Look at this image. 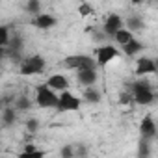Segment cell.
<instances>
[{
  "label": "cell",
  "instance_id": "cell-27",
  "mask_svg": "<svg viewBox=\"0 0 158 158\" xmlns=\"http://www.w3.org/2000/svg\"><path fill=\"white\" fill-rule=\"evenodd\" d=\"M37 127H39L37 119H28V121H26V128L30 130V134H34V132L37 130Z\"/></svg>",
  "mask_w": 158,
  "mask_h": 158
},
{
  "label": "cell",
  "instance_id": "cell-23",
  "mask_svg": "<svg viewBox=\"0 0 158 158\" xmlns=\"http://www.w3.org/2000/svg\"><path fill=\"white\" fill-rule=\"evenodd\" d=\"M26 11L37 17V15H41V4L37 2V0H30V2L26 4Z\"/></svg>",
  "mask_w": 158,
  "mask_h": 158
},
{
  "label": "cell",
  "instance_id": "cell-26",
  "mask_svg": "<svg viewBox=\"0 0 158 158\" xmlns=\"http://www.w3.org/2000/svg\"><path fill=\"white\" fill-rule=\"evenodd\" d=\"M78 13H80V15H91L93 13V6L91 4H88V2H82L80 6H78Z\"/></svg>",
  "mask_w": 158,
  "mask_h": 158
},
{
  "label": "cell",
  "instance_id": "cell-6",
  "mask_svg": "<svg viewBox=\"0 0 158 158\" xmlns=\"http://www.w3.org/2000/svg\"><path fill=\"white\" fill-rule=\"evenodd\" d=\"M119 30H123V19H121L119 15H115V13H110V15L106 17V21H104L102 32H104L106 35H110V37H115V34H117Z\"/></svg>",
  "mask_w": 158,
  "mask_h": 158
},
{
  "label": "cell",
  "instance_id": "cell-16",
  "mask_svg": "<svg viewBox=\"0 0 158 158\" xmlns=\"http://www.w3.org/2000/svg\"><path fill=\"white\" fill-rule=\"evenodd\" d=\"M13 123H15V108L4 106V112H2V125H4V127H11Z\"/></svg>",
  "mask_w": 158,
  "mask_h": 158
},
{
  "label": "cell",
  "instance_id": "cell-10",
  "mask_svg": "<svg viewBox=\"0 0 158 158\" xmlns=\"http://www.w3.org/2000/svg\"><path fill=\"white\" fill-rule=\"evenodd\" d=\"M32 24H34L35 28H39V30H48V28H52V26L56 24V19H54L52 15H48V13H41V15H37V17L32 21Z\"/></svg>",
  "mask_w": 158,
  "mask_h": 158
},
{
  "label": "cell",
  "instance_id": "cell-15",
  "mask_svg": "<svg viewBox=\"0 0 158 158\" xmlns=\"http://www.w3.org/2000/svg\"><path fill=\"white\" fill-rule=\"evenodd\" d=\"M141 48H143V45H141L138 39H132L128 45H125V47H123V52H125L127 56H130V58H132V56H136Z\"/></svg>",
  "mask_w": 158,
  "mask_h": 158
},
{
  "label": "cell",
  "instance_id": "cell-3",
  "mask_svg": "<svg viewBox=\"0 0 158 158\" xmlns=\"http://www.w3.org/2000/svg\"><path fill=\"white\" fill-rule=\"evenodd\" d=\"M45 71V58H41L39 54L28 56L23 63H21V74L30 76V74H39Z\"/></svg>",
  "mask_w": 158,
  "mask_h": 158
},
{
  "label": "cell",
  "instance_id": "cell-9",
  "mask_svg": "<svg viewBox=\"0 0 158 158\" xmlns=\"http://www.w3.org/2000/svg\"><path fill=\"white\" fill-rule=\"evenodd\" d=\"M47 86H48L50 89H60V91L63 93V91H67L69 82H67V78H65L63 74H52L48 80H47Z\"/></svg>",
  "mask_w": 158,
  "mask_h": 158
},
{
  "label": "cell",
  "instance_id": "cell-8",
  "mask_svg": "<svg viewBox=\"0 0 158 158\" xmlns=\"http://www.w3.org/2000/svg\"><path fill=\"white\" fill-rule=\"evenodd\" d=\"M134 73H136V74H139V76L156 73L154 60H151V58H139V60H138V65H136V71H134Z\"/></svg>",
  "mask_w": 158,
  "mask_h": 158
},
{
  "label": "cell",
  "instance_id": "cell-11",
  "mask_svg": "<svg viewBox=\"0 0 158 158\" xmlns=\"http://www.w3.org/2000/svg\"><path fill=\"white\" fill-rule=\"evenodd\" d=\"M86 60H88V56H84V54H74V56H67V58L63 60V63H65V67H69V69L80 71V69L84 67Z\"/></svg>",
  "mask_w": 158,
  "mask_h": 158
},
{
  "label": "cell",
  "instance_id": "cell-7",
  "mask_svg": "<svg viewBox=\"0 0 158 158\" xmlns=\"http://www.w3.org/2000/svg\"><path fill=\"white\" fill-rule=\"evenodd\" d=\"M139 134H141V138H145V139H151V138L156 136V123H154V119H152L151 115H145V117L141 119Z\"/></svg>",
  "mask_w": 158,
  "mask_h": 158
},
{
  "label": "cell",
  "instance_id": "cell-24",
  "mask_svg": "<svg viewBox=\"0 0 158 158\" xmlns=\"http://www.w3.org/2000/svg\"><path fill=\"white\" fill-rule=\"evenodd\" d=\"M19 158H45V151H41V149H37L34 152L23 151V152H19Z\"/></svg>",
  "mask_w": 158,
  "mask_h": 158
},
{
  "label": "cell",
  "instance_id": "cell-22",
  "mask_svg": "<svg viewBox=\"0 0 158 158\" xmlns=\"http://www.w3.org/2000/svg\"><path fill=\"white\" fill-rule=\"evenodd\" d=\"M15 110H21V112H24V110H30V99L28 97H19V99H15Z\"/></svg>",
  "mask_w": 158,
  "mask_h": 158
},
{
  "label": "cell",
  "instance_id": "cell-14",
  "mask_svg": "<svg viewBox=\"0 0 158 158\" xmlns=\"http://www.w3.org/2000/svg\"><path fill=\"white\" fill-rule=\"evenodd\" d=\"M115 43L117 45H121V47H125V45H128L132 39H134V35H132V32L130 30H127V28H123V30H119L117 34H115Z\"/></svg>",
  "mask_w": 158,
  "mask_h": 158
},
{
  "label": "cell",
  "instance_id": "cell-13",
  "mask_svg": "<svg viewBox=\"0 0 158 158\" xmlns=\"http://www.w3.org/2000/svg\"><path fill=\"white\" fill-rule=\"evenodd\" d=\"M145 28V23H143V19L139 17V15H132V17H128L127 19V30H134V32H139V30H143Z\"/></svg>",
  "mask_w": 158,
  "mask_h": 158
},
{
  "label": "cell",
  "instance_id": "cell-21",
  "mask_svg": "<svg viewBox=\"0 0 158 158\" xmlns=\"http://www.w3.org/2000/svg\"><path fill=\"white\" fill-rule=\"evenodd\" d=\"M6 48H10V50H13V52H19V50L23 48V37H21V35H13L11 41H10V45H8Z\"/></svg>",
  "mask_w": 158,
  "mask_h": 158
},
{
  "label": "cell",
  "instance_id": "cell-28",
  "mask_svg": "<svg viewBox=\"0 0 158 158\" xmlns=\"http://www.w3.org/2000/svg\"><path fill=\"white\" fill-rule=\"evenodd\" d=\"M154 67H156V74H158V58L154 60Z\"/></svg>",
  "mask_w": 158,
  "mask_h": 158
},
{
  "label": "cell",
  "instance_id": "cell-20",
  "mask_svg": "<svg viewBox=\"0 0 158 158\" xmlns=\"http://www.w3.org/2000/svg\"><path fill=\"white\" fill-rule=\"evenodd\" d=\"M11 41L10 37V28L8 26H0V47H8Z\"/></svg>",
  "mask_w": 158,
  "mask_h": 158
},
{
  "label": "cell",
  "instance_id": "cell-5",
  "mask_svg": "<svg viewBox=\"0 0 158 158\" xmlns=\"http://www.w3.org/2000/svg\"><path fill=\"white\" fill-rule=\"evenodd\" d=\"M117 48L115 47H112V45H102V47H99L97 48V63L101 65V67H104V65H108L112 60H115L117 58Z\"/></svg>",
  "mask_w": 158,
  "mask_h": 158
},
{
  "label": "cell",
  "instance_id": "cell-18",
  "mask_svg": "<svg viewBox=\"0 0 158 158\" xmlns=\"http://www.w3.org/2000/svg\"><path fill=\"white\" fill-rule=\"evenodd\" d=\"M84 99H86L89 104H97V102L101 101V93H99L97 89H93V88H88V89L84 91Z\"/></svg>",
  "mask_w": 158,
  "mask_h": 158
},
{
  "label": "cell",
  "instance_id": "cell-4",
  "mask_svg": "<svg viewBox=\"0 0 158 158\" xmlns=\"http://www.w3.org/2000/svg\"><path fill=\"white\" fill-rule=\"evenodd\" d=\"M82 102L80 99H78L76 95L69 93V91H63L60 95V102H58V112H76V110H80Z\"/></svg>",
  "mask_w": 158,
  "mask_h": 158
},
{
  "label": "cell",
  "instance_id": "cell-17",
  "mask_svg": "<svg viewBox=\"0 0 158 158\" xmlns=\"http://www.w3.org/2000/svg\"><path fill=\"white\" fill-rule=\"evenodd\" d=\"M151 156V145H149V139L141 138L139 139V145H138V158H149Z\"/></svg>",
  "mask_w": 158,
  "mask_h": 158
},
{
  "label": "cell",
  "instance_id": "cell-12",
  "mask_svg": "<svg viewBox=\"0 0 158 158\" xmlns=\"http://www.w3.org/2000/svg\"><path fill=\"white\" fill-rule=\"evenodd\" d=\"M76 78H78V82H80L82 86L91 88L97 82V71H78Z\"/></svg>",
  "mask_w": 158,
  "mask_h": 158
},
{
  "label": "cell",
  "instance_id": "cell-25",
  "mask_svg": "<svg viewBox=\"0 0 158 158\" xmlns=\"http://www.w3.org/2000/svg\"><path fill=\"white\" fill-rule=\"evenodd\" d=\"M60 156H61V158H74V149H73V145H63V147L60 149Z\"/></svg>",
  "mask_w": 158,
  "mask_h": 158
},
{
  "label": "cell",
  "instance_id": "cell-2",
  "mask_svg": "<svg viewBox=\"0 0 158 158\" xmlns=\"http://www.w3.org/2000/svg\"><path fill=\"white\" fill-rule=\"evenodd\" d=\"M35 102L41 108H58L60 97L54 93V89H50L47 84H41L35 88Z\"/></svg>",
  "mask_w": 158,
  "mask_h": 158
},
{
  "label": "cell",
  "instance_id": "cell-19",
  "mask_svg": "<svg viewBox=\"0 0 158 158\" xmlns=\"http://www.w3.org/2000/svg\"><path fill=\"white\" fill-rule=\"evenodd\" d=\"M73 149H74V158H89V151L86 149V145H82V143H74Z\"/></svg>",
  "mask_w": 158,
  "mask_h": 158
},
{
  "label": "cell",
  "instance_id": "cell-1",
  "mask_svg": "<svg viewBox=\"0 0 158 158\" xmlns=\"http://www.w3.org/2000/svg\"><path fill=\"white\" fill-rule=\"evenodd\" d=\"M132 99L138 104H151L154 101V93H152V86L147 80H138L132 84Z\"/></svg>",
  "mask_w": 158,
  "mask_h": 158
}]
</instances>
